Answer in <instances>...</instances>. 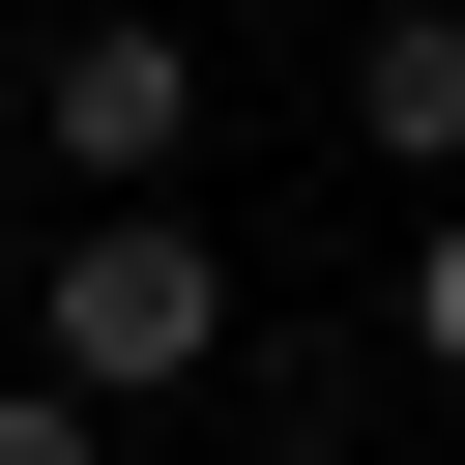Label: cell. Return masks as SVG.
Returning <instances> with one entry per match:
<instances>
[{
	"instance_id": "cell-1",
	"label": "cell",
	"mask_w": 465,
	"mask_h": 465,
	"mask_svg": "<svg viewBox=\"0 0 465 465\" xmlns=\"http://www.w3.org/2000/svg\"><path fill=\"white\" fill-rule=\"evenodd\" d=\"M29 378H87V407L232 378V262H203L174 203H58V232H29Z\"/></svg>"
},
{
	"instance_id": "cell-2",
	"label": "cell",
	"mask_w": 465,
	"mask_h": 465,
	"mask_svg": "<svg viewBox=\"0 0 465 465\" xmlns=\"http://www.w3.org/2000/svg\"><path fill=\"white\" fill-rule=\"evenodd\" d=\"M29 145H58V203H174V145H203V29L87 0V29L29 58Z\"/></svg>"
},
{
	"instance_id": "cell-3",
	"label": "cell",
	"mask_w": 465,
	"mask_h": 465,
	"mask_svg": "<svg viewBox=\"0 0 465 465\" xmlns=\"http://www.w3.org/2000/svg\"><path fill=\"white\" fill-rule=\"evenodd\" d=\"M349 145L465 203V0H378V29H349Z\"/></svg>"
},
{
	"instance_id": "cell-4",
	"label": "cell",
	"mask_w": 465,
	"mask_h": 465,
	"mask_svg": "<svg viewBox=\"0 0 465 465\" xmlns=\"http://www.w3.org/2000/svg\"><path fill=\"white\" fill-rule=\"evenodd\" d=\"M0 465H116V407L87 378H0Z\"/></svg>"
},
{
	"instance_id": "cell-5",
	"label": "cell",
	"mask_w": 465,
	"mask_h": 465,
	"mask_svg": "<svg viewBox=\"0 0 465 465\" xmlns=\"http://www.w3.org/2000/svg\"><path fill=\"white\" fill-rule=\"evenodd\" d=\"M407 349H436V378H465V203H436V232H407Z\"/></svg>"
}]
</instances>
